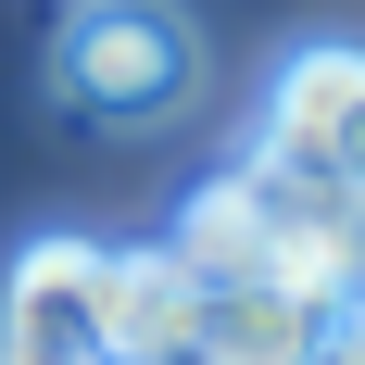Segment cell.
Returning a JSON list of instances; mask_svg holds the SVG:
<instances>
[{"label": "cell", "instance_id": "obj_1", "mask_svg": "<svg viewBox=\"0 0 365 365\" xmlns=\"http://www.w3.org/2000/svg\"><path fill=\"white\" fill-rule=\"evenodd\" d=\"M51 101L88 113V126H164V113L202 101V38L164 0H88L63 38H51Z\"/></svg>", "mask_w": 365, "mask_h": 365}, {"label": "cell", "instance_id": "obj_2", "mask_svg": "<svg viewBox=\"0 0 365 365\" xmlns=\"http://www.w3.org/2000/svg\"><path fill=\"white\" fill-rule=\"evenodd\" d=\"M264 189V277L315 315H365V202L328 177V164H290V151H240Z\"/></svg>", "mask_w": 365, "mask_h": 365}, {"label": "cell", "instance_id": "obj_3", "mask_svg": "<svg viewBox=\"0 0 365 365\" xmlns=\"http://www.w3.org/2000/svg\"><path fill=\"white\" fill-rule=\"evenodd\" d=\"M101 290H113L101 240H26L0 277V365H113Z\"/></svg>", "mask_w": 365, "mask_h": 365}, {"label": "cell", "instance_id": "obj_4", "mask_svg": "<svg viewBox=\"0 0 365 365\" xmlns=\"http://www.w3.org/2000/svg\"><path fill=\"white\" fill-rule=\"evenodd\" d=\"M353 126H365V51L353 38H302L290 63H277V101H264V151L340 177V139Z\"/></svg>", "mask_w": 365, "mask_h": 365}, {"label": "cell", "instance_id": "obj_5", "mask_svg": "<svg viewBox=\"0 0 365 365\" xmlns=\"http://www.w3.org/2000/svg\"><path fill=\"white\" fill-rule=\"evenodd\" d=\"M101 340H113V365H202V277H189L164 240H151V252H113Z\"/></svg>", "mask_w": 365, "mask_h": 365}, {"label": "cell", "instance_id": "obj_6", "mask_svg": "<svg viewBox=\"0 0 365 365\" xmlns=\"http://www.w3.org/2000/svg\"><path fill=\"white\" fill-rule=\"evenodd\" d=\"M164 252H177L202 290H252L264 277V189H252V164H227V177L189 189V215L164 227Z\"/></svg>", "mask_w": 365, "mask_h": 365}, {"label": "cell", "instance_id": "obj_7", "mask_svg": "<svg viewBox=\"0 0 365 365\" xmlns=\"http://www.w3.org/2000/svg\"><path fill=\"white\" fill-rule=\"evenodd\" d=\"M202 365H328V315L290 302L277 277H252V290H202Z\"/></svg>", "mask_w": 365, "mask_h": 365}, {"label": "cell", "instance_id": "obj_8", "mask_svg": "<svg viewBox=\"0 0 365 365\" xmlns=\"http://www.w3.org/2000/svg\"><path fill=\"white\" fill-rule=\"evenodd\" d=\"M328 365H365V315H340V328H328Z\"/></svg>", "mask_w": 365, "mask_h": 365}, {"label": "cell", "instance_id": "obj_9", "mask_svg": "<svg viewBox=\"0 0 365 365\" xmlns=\"http://www.w3.org/2000/svg\"><path fill=\"white\" fill-rule=\"evenodd\" d=\"M340 189H353V202H365V126H353V139H340Z\"/></svg>", "mask_w": 365, "mask_h": 365}]
</instances>
